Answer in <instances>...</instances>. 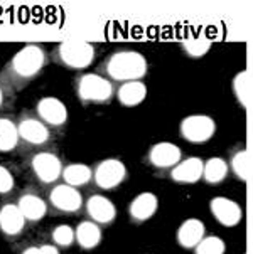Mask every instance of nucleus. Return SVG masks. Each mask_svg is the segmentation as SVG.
<instances>
[{
	"instance_id": "nucleus-1",
	"label": "nucleus",
	"mask_w": 253,
	"mask_h": 254,
	"mask_svg": "<svg viewBox=\"0 0 253 254\" xmlns=\"http://www.w3.org/2000/svg\"><path fill=\"white\" fill-rule=\"evenodd\" d=\"M149 71L147 59L139 51H117L106 59L105 72L110 79L120 83H130V81H142Z\"/></svg>"
},
{
	"instance_id": "nucleus-2",
	"label": "nucleus",
	"mask_w": 253,
	"mask_h": 254,
	"mask_svg": "<svg viewBox=\"0 0 253 254\" xmlns=\"http://www.w3.org/2000/svg\"><path fill=\"white\" fill-rule=\"evenodd\" d=\"M46 64V54L42 47L36 44L24 46L19 49L12 58L8 64V71L10 74L19 81H29L34 76H37Z\"/></svg>"
},
{
	"instance_id": "nucleus-3",
	"label": "nucleus",
	"mask_w": 253,
	"mask_h": 254,
	"mask_svg": "<svg viewBox=\"0 0 253 254\" xmlns=\"http://www.w3.org/2000/svg\"><path fill=\"white\" fill-rule=\"evenodd\" d=\"M58 59L70 69H86L95 61V47L86 41L68 39L58 47Z\"/></svg>"
},
{
	"instance_id": "nucleus-4",
	"label": "nucleus",
	"mask_w": 253,
	"mask_h": 254,
	"mask_svg": "<svg viewBox=\"0 0 253 254\" xmlns=\"http://www.w3.org/2000/svg\"><path fill=\"white\" fill-rule=\"evenodd\" d=\"M76 93L81 101L103 105V103H108L113 96V86L105 76L96 74V72H86L76 83Z\"/></svg>"
},
{
	"instance_id": "nucleus-5",
	"label": "nucleus",
	"mask_w": 253,
	"mask_h": 254,
	"mask_svg": "<svg viewBox=\"0 0 253 254\" xmlns=\"http://www.w3.org/2000/svg\"><path fill=\"white\" fill-rule=\"evenodd\" d=\"M179 131L189 143L201 145L209 141L216 133V122L208 115H189L179 125Z\"/></svg>"
},
{
	"instance_id": "nucleus-6",
	"label": "nucleus",
	"mask_w": 253,
	"mask_h": 254,
	"mask_svg": "<svg viewBox=\"0 0 253 254\" xmlns=\"http://www.w3.org/2000/svg\"><path fill=\"white\" fill-rule=\"evenodd\" d=\"M127 177V167L125 163L118 158H106L101 160L95 167L93 172V180L103 190H111V189L118 187L120 184Z\"/></svg>"
},
{
	"instance_id": "nucleus-7",
	"label": "nucleus",
	"mask_w": 253,
	"mask_h": 254,
	"mask_svg": "<svg viewBox=\"0 0 253 254\" xmlns=\"http://www.w3.org/2000/svg\"><path fill=\"white\" fill-rule=\"evenodd\" d=\"M32 172L42 184H53L59 177H63V163L51 152H41L36 153L31 160Z\"/></svg>"
},
{
	"instance_id": "nucleus-8",
	"label": "nucleus",
	"mask_w": 253,
	"mask_h": 254,
	"mask_svg": "<svg viewBox=\"0 0 253 254\" xmlns=\"http://www.w3.org/2000/svg\"><path fill=\"white\" fill-rule=\"evenodd\" d=\"M209 209H211L214 219L225 227H235L242 222L243 210L240 207L238 202H235L233 199H228V197H214L209 202Z\"/></svg>"
},
{
	"instance_id": "nucleus-9",
	"label": "nucleus",
	"mask_w": 253,
	"mask_h": 254,
	"mask_svg": "<svg viewBox=\"0 0 253 254\" xmlns=\"http://www.w3.org/2000/svg\"><path fill=\"white\" fill-rule=\"evenodd\" d=\"M36 111L41 122L49 125V127H61V125L68 122V108L59 98H41L39 103H37Z\"/></svg>"
},
{
	"instance_id": "nucleus-10",
	"label": "nucleus",
	"mask_w": 253,
	"mask_h": 254,
	"mask_svg": "<svg viewBox=\"0 0 253 254\" xmlns=\"http://www.w3.org/2000/svg\"><path fill=\"white\" fill-rule=\"evenodd\" d=\"M182 160V152L172 141H159L149 150V162L156 169H174Z\"/></svg>"
},
{
	"instance_id": "nucleus-11",
	"label": "nucleus",
	"mask_w": 253,
	"mask_h": 254,
	"mask_svg": "<svg viewBox=\"0 0 253 254\" xmlns=\"http://www.w3.org/2000/svg\"><path fill=\"white\" fill-rule=\"evenodd\" d=\"M49 199L51 204L63 212H76L83 205V197H81L80 190L68 184L56 185L49 193Z\"/></svg>"
},
{
	"instance_id": "nucleus-12",
	"label": "nucleus",
	"mask_w": 253,
	"mask_h": 254,
	"mask_svg": "<svg viewBox=\"0 0 253 254\" xmlns=\"http://www.w3.org/2000/svg\"><path fill=\"white\" fill-rule=\"evenodd\" d=\"M203 172L204 162L199 157H189L186 160H181L170 170V179L177 184L191 185L203 179Z\"/></svg>"
},
{
	"instance_id": "nucleus-13",
	"label": "nucleus",
	"mask_w": 253,
	"mask_h": 254,
	"mask_svg": "<svg viewBox=\"0 0 253 254\" xmlns=\"http://www.w3.org/2000/svg\"><path fill=\"white\" fill-rule=\"evenodd\" d=\"M19 128V136L24 141L31 145H44L49 140V130L48 125L42 123L39 118H32V116H25L17 125Z\"/></svg>"
},
{
	"instance_id": "nucleus-14",
	"label": "nucleus",
	"mask_w": 253,
	"mask_h": 254,
	"mask_svg": "<svg viewBox=\"0 0 253 254\" xmlns=\"http://www.w3.org/2000/svg\"><path fill=\"white\" fill-rule=\"evenodd\" d=\"M157 207H159V199L156 193L142 192L130 202L128 212H130V216L134 217L135 221L144 222V221H149V219L157 212Z\"/></svg>"
},
{
	"instance_id": "nucleus-15",
	"label": "nucleus",
	"mask_w": 253,
	"mask_h": 254,
	"mask_svg": "<svg viewBox=\"0 0 253 254\" xmlns=\"http://www.w3.org/2000/svg\"><path fill=\"white\" fill-rule=\"evenodd\" d=\"M86 210L88 216L93 219V222L108 224L117 216L113 202L105 195H91L86 200Z\"/></svg>"
},
{
	"instance_id": "nucleus-16",
	"label": "nucleus",
	"mask_w": 253,
	"mask_h": 254,
	"mask_svg": "<svg viewBox=\"0 0 253 254\" xmlns=\"http://www.w3.org/2000/svg\"><path fill=\"white\" fill-rule=\"evenodd\" d=\"M206 227L203 221L196 217L186 219L177 229V241L182 248H196L204 239Z\"/></svg>"
},
{
	"instance_id": "nucleus-17",
	"label": "nucleus",
	"mask_w": 253,
	"mask_h": 254,
	"mask_svg": "<svg viewBox=\"0 0 253 254\" xmlns=\"http://www.w3.org/2000/svg\"><path fill=\"white\" fill-rule=\"evenodd\" d=\"M145 98H147V86L142 81L123 83L117 91L118 103L127 106V108H134V106L142 105Z\"/></svg>"
},
{
	"instance_id": "nucleus-18",
	"label": "nucleus",
	"mask_w": 253,
	"mask_h": 254,
	"mask_svg": "<svg viewBox=\"0 0 253 254\" xmlns=\"http://www.w3.org/2000/svg\"><path fill=\"white\" fill-rule=\"evenodd\" d=\"M25 217L14 204H5L0 209V229L8 236H15L24 229Z\"/></svg>"
},
{
	"instance_id": "nucleus-19",
	"label": "nucleus",
	"mask_w": 253,
	"mask_h": 254,
	"mask_svg": "<svg viewBox=\"0 0 253 254\" xmlns=\"http://www.w3.org/2000/svg\"><path fill=\"white\" fill-rule=\"evenodd\" d=\"M17 207L24 214L25 221H41L48 212L46 202L39 195H34V193H25V195L20 197Z\"/></svg>"
},
{
	"instance_id": "nucleus-20",
	"label": "nucleus",
	"mask_w": 253,
	"mask_h": 254,
	"mask_svg": "<svg viewBox=\"0 0 253 254\" xmlns=\"http://www.w3.org/2000/svg\"><path fill=\"white\" fill-rule=\"evenodd\" d=\"M76 241L83 249H93L101 241V229L96 222L84 221L76 227Z\"/></svg>"
},
{
	"instance_id": "nucleus-21",
	"label": "nucleus",
	"mask_w": 253,
	"mask_h": 254,
	"mask_svg": "<svg viewBox=\"0 0 253 254\" xmlns=\"http://www.w3.org/2000/svg\"><path fill=\"white\" fill-rule=\"evenodd\" d=\"M91 177H93L91 169H89L86 163H70L63 170L64 184L71 185L75 189L81 187V185H86L91 180Z\"/></svg>"
},
{
	"instance_id": "nucleus-22",
	"label": "nucleus",
	"mask_w": 253,
	"mask_h": 254,
	"mask_svg": "<svg viewBox=\"0 0 253 254\" xmlns=\"http://www.w3.org/2000/svg\"><path fill=\"white\" fill-rule=\"evenodd\" d=\"M230 170V165L226 163L225 158L221 157H211L204 162V172H203V179L208 184H221L226 179Z\"/></svg>"
},
{
	"instance_id": "nucleus-23",
	"label": "nucleus",
	"mask_w": 253,
	"mask_h": 254,
	"mask_svg": "<svg viewBox=\"0 0 253 254\" xmlns=\"http://www.w3.org/2000/svg\"><path fill=\"white\" fill-rule=\"evenodd\" d=\"M19 140L17 125L8 118H0V152H12Z\"/></svg>"
},
{
	"instance_id": "nucleus-24",
	"label": "nucleus",
	"mask_w": 253,
	"mask_h": 254,
	"mask_svg": "<svg viewBox=\"0 0 253 254\" xmlns=\"http://www.w3.org/2000/svg\"><path fill=\"white\" fill-rule=\"evenodd\" d=\"M233 91L240 105L248 106L252 100V76L248 71H240L233 77Z\"/></svg>"
},
{
	"instance_id": "nucleus-25",
	"label": "nucleus",
	"mask_w": 253,
	"mask_h": 254,
	"mask_svg": "<svg viewBox=\"0 0 253 254\" xmlns=\"http://www.w3.org/2000/svg\"><path fill=\"white\" fill-rule=\"evenodd\" d=\"M230 169L233 170V174L242 180V182H247L250 179V155H248L247 150H238V152L233 153L230 162Z\"/></svg>"
},
{
	"instance_id": "nucleus-26",
	"label": "nucleus",
	"mask_w": 253,
	"mask_h": 254,
	"mask_svg": "<svg viewBox=\"0 0 253 254\" xmlns=\"http://www.w3.org/2000/svg\"><path fill=\"white\" fill-rule=\"evenodd\" d=\"M194 249L196 254H225L226 244L218 236H204V239Z\"/></svg>"
},
{
	"instance_id": "nucleus-27",
	"label": "nucleus",
	"mask_w": 253,
	"mask_h": 254,
	"mask_svg": "<svg viewBox=\"0 0 253 254\" xmlns=\"http://www.w3.org/2000/svg\"><path fill=\"white\" fill-rule=\"evenodd\" d=\"M209 47H211L209 41H206L203 37H191L184 41V51H186L191 58H196V59L203 58L209 51Z\"/></svg>"
},
{
	"instance_id": "nucleus-28",
	"label": "nucleus",
	"mask_w": 253,
	"mask_h": 254,
	"mask_svg": "<svg viewBox=\"0 0 253 254\" xmlns=\"http://www.w3.org/2000/svg\"><path fill=\"white\" fill-rule=\"evenodd\" d=\"M53 241L61 248H70L76 241V231L68 224H61L53 231Z\"/></svg>"
},
{
	"instance_id": "nucleus-29",
	"label": "nucleus",
	"mask_w": 253,
	"mask_h": 254,
	"mask_svg": "<svg viewBox=\"0 0 253 254\" xmlns=\"http://www.w3.org/2000/svg\"><path fill=\"white\" fill-rule=\"evenodd\" d=\"M12 189H14V175L10 174V170L0 165V193H7Z\"/></svg>"
},
{
	"instance_id": "nucleus-30",
	"label": "nucleus",
	"mask_w": 253,
	"mask_h": 254,
	"mask_svg": "<svg viewBox=\"0 0 253 254\" xmlns=\"http://www.w3.org/2000/svg\"><path fill=\"white\" fill-rule=\"evenodd\" d=\"M41 254H59L58 248L54 246H49V244H46V246H41Z\"/></svg>"
},
{
	"instance_id": "nucleus-31",
	"label": "nucleus",
	"mask_w": 253,
	"mask_h": 254,
	"mask_svg": "<svg viewBox=\"0 0 253 254\" xmlns=\"http://www.w3.org/2000/svg\"><path fill=\"white\" fill-rule=\"evenodd\" d=\"M22 254H41V249L39 248H29V249H25Z\"/></svg>"
},
{
	"instance_id": "nucleus-32",
	"label": "nucleus",
	"mask_w": 253,
	"mask_h": 254,
	"mask_svg": "<svg viewBox=\"0 0 253 254\" xmlns=\"http://www.w3.org/2000/svg\"><path fill=\"white\" fill-rule=\"evenodd\" d=\"M2 103H3V93H2V89H0V106H2Z\"/></svg>"
}]
</instances>
